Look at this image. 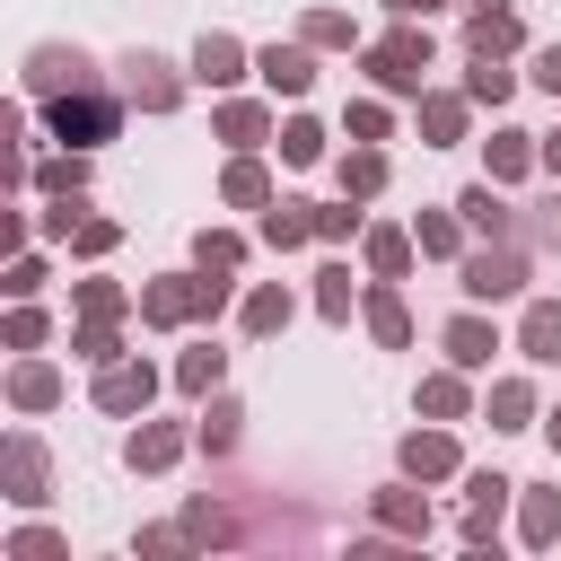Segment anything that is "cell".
I'll use <instances>...</instances> for the list:
<instances>
[{"label":"cell","mask_w":561,"mask_h":561,"mask_svg":"<svg viewBox=\"0 0 561 561\" xmlns=\"http://www.w3.org/2000/svg\"><path fill=\"white\" fill-rule=\"evenodd\" d=\"M359 61H368L377 96H421V88H430V61H438V44H430V18H394L377 44H359Z\"/></svg>","instance_id":"cell-1"},{"label":"cell","mask_w":561,"mask_h":561,"mask_svg":"<svg viewBox=\"0 0 561 561\" xmlns=\"http://www.w3.org/2000/svg\"><path fill=\"white\" fill-rule=\"evenodd\" d=\"M526 280H535V263H526V245H517V237H482V245H465V263H456V289H465L473 307L526 298Z\"/></svg>","instance_id":"cell-2"},{"label":"cell","mask_w":561,"mask_h":561,"mask_svg":"<svg viewBox=\"0 0 561 561\" xmlns=\"http://www.w3.org/2000/svg\"><path fill=\"white\" fill-rule=\"evenodd\" d=\"M123 105H131V96H114V88L96 79V88L44 96V123H53V140H70V149H96V140H114V131H123Z\"/></svg>","instance_id":"cell-3"},{"label":"cell","mask_w":561,"mask_h":561,"mask_svg":"<svg viewBox=\"0 0 561 561\" xmlns=\"http://www.w3.org/2000/svg\"><path fill=\"white\" fill-rule=\"evenodd\" d=\"M140 324L149 333H184V324H210V272H158L140 280Z\"/></svg>","instance_id":"cell-4"},{"label":"cell","mask_w":561,"mask_h":561,"mask_svg":"<svg viewBox=\"0 0 561 561\" xmlns=\"http://www.w3.org/2000/svg\"><path fill=\"white\" fill-rule=\"evenodd\" d=\"M18 79H26V96L44 105V96H70V88H96V61H88L79 44H35Z\"/></svg>","instance_id":"cell-5"},{"label":"cell","mask_w":561,"mask_h":561,"mask_svg":"<svg viewBox=\"0 0 561 561\" xmlns=\"http://www.w3.org/2000/svg\"><path fill=\"white\" fill-rule=\"evenodd\" d=\"M158 386H167V377H158L149 359H131V351H123L114 368H96V412H114V421H140V412L158 403Z\"/></svg>","instance_id":"cell-6"},{"label":"cell","mask_w":561,"mask_h":561,"mask_svg":"<svg viewBox=\"0 0 561 561\" xmlns=\"http://www.w3.org/2000/svg\"><path fill=\"white\" fill-rule=\"evenodd\" d=\"M394 473H412V482H456V473H465V447H456V430H447V421H430V430H403V447H394Z\"/></svg>","instance_id":"cell-7"},{"label":"cell","mask_w":561,"mask_h":561,"mask_svg":"<svg viewBox=\"0 0 561 561\" xmlns=\"http://www.w3.org/2000/svg\"><path fill=\"white\" fill-rule=\"evenodd\" d=\"M0 491H9L18 508H44V500H53V456H44L35 430H18V438L0 447Z\"/></svg>","instance_id":"cell-8"},{"label":"cell","mask_w":561,"mask_h":561,"mask_svg":"<svg viewBox=\"0 0 561 561\" xmlns=\"http://www.w3.org/2000/svg\"><path fill=\"white\" fill-rule=\"evenodd\" d=\"M123 96H131L140 114H175V105H184V70H175L167 53H123Z\"/></svg>","instance_id":"cell-9"},{"label":"cell","mask_w":561,"mask_h":561,"mask_svg":"<svg viewBox=\"0 0 561 561\" xmlns=\"http://www.w3.org/2000/svg\"><path fill=\"white\" fill-rule=\"evenodd\" d=\"M438 351H447L456 368H473V377H482V368L500 359V324H491V316H482V307L465 298V307H456V316L438 324Z\"/></svg>","instance_id":"cell-10"},{"label":"cell","mask_w":561,"mask_h":561,"mask_svg":"<svg viewBox=\"0 0 561 561\" xmlns=\"http://www.w3.org/2000/svg\"><path fill=\"white\" fill-rule=\"evenodd\" d=\"M508 500H517V482H508V473H491V465H482V473H465V543H473V552H491V543H500V508H508Z\"/></svg>","instance_id":"cell-11"},{"label":"cell","mask_w":561,"mask_h":561,"mask_svg":"<svg viewBox=\"0 0 561 561\" xmlns=\"http://www.w3.org/2000/svg\"><path fill=\"white\" fill-rule=\"evenodd\" d=\"M184 447H193V430H184V421H149V412H140V430L123 438V465H131V473H175V465H184Z\"/></svg>","instance_id":"cell-12"},{"label":"cell","mask_w":561,"mask_h":561,"mask_svg":"<svg viewBox=\"0 0 561 561\" xmlns=\"http://www.w3.org/2000/svg\"><path fill=\"white\" fill-rule=\"evenodd\" d=\"M368 508H377V526H386L394 543H421V535H430V500H421V482H412V473L377 482V491H368Z\"/></svg>","instance_id":"cell-13"},{"label":"cell","mask_w":561,"mask_h":561,"mask_svg":"<svg viewBox=\"0 0 561 561\" xmlns=\"http://www.w3.org/2000/svg\"><path fill=\"white\" fill-rule=\"evenodd\" d=\"M254 79H263L272 96H307V88H316V44H307V35L263 44V53H254Z\"/></svg>","instance_id":"cell-14"},{"label":"cell","mask_w":561,"mask_h":561,"mask_svg":"<svg viewBox=\"0 0 561 561\" xmlns=\"http://www.w3.org/2000/svg\"><path fill=\"white\" fill-rule=\"evenodd\" d=\"M245 70H254V53H245L228 26H202V44H193V79H202V88H237Z\"/></svg>","instance_id":"cell-15"},{"label":"cell","mask_w":561,"mask_h":561,"mask_svg":"<svg viewBox=\"0 0 561 561\" xmlns=\"http://www.w3.org/2000/svg\"><path fill=\"white\" fill-rule=\"evenodd\" d=\"M210 131H219L228 149H263V140H280L272 105H254V96H219V105H210Z\"/></svg>","instance_id":"cell-16"},{"label":"cell","mask_w":561,"mask_h":561,"mask_svg":"<svg viewBox=\"0 0 561 561\" xmlns=\"http://www.w3.org/2000/svg\"><path fill=\"white\" fill-rule=\"evenodd\" d=\"M254 237H263V245H272V254H298V245H307V237H316V202H298V193H289V202H280V193H272V202H263V210H254Z\"/></svg>","instance_id":"cell-17"},{"label":"cell","mask_w":561,"mask_h":561,"mask_svg":"<svg viewBox=\"0 0 561 561\" xmlns=\"http://www.w3.org/2000/svg\"><path fill=\"white\" fill-rule=\"evenodd\" d=\"M412 412H421V421H465V412H473V368H456V359L430 368L421 394H412Z\"/></svg>","instance_id":"cell-18"},{"label":"cell","mask_w":561,"mask_h":561,"mask_svg":"<svg viewBox=\"0 0 561 561\" xmlns=\"http://www.w3.org/2000/svg\"><path fill=\"white\" fill-rule=\"evenodd\" d=\"M508 53H526L517 9H482V18H465V61H508Z\"/></svg>","instance_id":"cell-19"},{"label":"cell","mask_w":561,"mask_h":561,"mask_svg":"<svg viewBox=\"0 0 561 561\" xmlns=\"http://www.w3.org/2000/svg\"><path fill=\"white\" fill-rule=\"evenodd\" d=\"M535 167H543V158H535V131H517V123H500V131L482 140V175H491V184H526Z\"/></svg>","instance_id":"cell-20"},{"label":"cell","mask_w":561,"mask_h":561,"mask_svg":"<svg viewBox=\"0 0 561 561\" xmlns=\"http://www.w3.org/2000/svg\"><path fill=\"white\" fill-rule=\"evenodd\" d=\"M289 316H298V298H289V280H254V289L237 298V324H245L254 342H272V333H289Z\"/></svg>","instance_id":"cell-21"},{"label":"cell","mask_w":561,"mask_h":561,"mask_svg":"<svg viewBox=\"0 0 561 561\" xmlns=\"http://www.w3.org/2000/svg\"><path fill=\"white\" fill-rule=\"evenodd\" d=\"M359 316H368V333H377L386 351H403V342H412V307H403V280H368V289H359Z\"/></svg>","instance_id":"cell-22"},{"label":"cell","mask_w":561,"mask_h":561,"mask_svg":"<svg viewBox=\"0 0 561 561\" xmlns=\"http://www.w3.org/2000/svg\"><path fill=\"white\" fill-rule=\"evenodd\" d=\"M456 210H465V228H473V237H517V228H526L491 175H482V184H465V193H456Z\"/></svg>","instance_id":"cell-23"},{"label":"cell","mask_w":561,"mask_h":561,"mask_svg":"<svg viewBox=\"0 0 561 561\" xmlns=\"http://www.w3.org/2000/svg\"><path fill=\"white\" fill-rule=\"evenodd\" d=\"M517 351H526L535 368H561V298H526V316H517Z\"/></svg>","instance_id":"cell-24"},{"label":"cell","mask_w":561,"mask_h":561,"mask_svg":"<svg viewBox=\"0 0 561 561\" xmlns=\"http://www.w3.org/2000/svg\"><path fill=\"white\" fill-rule=\"evenodd\" d=\"M412 105H421V140H430V149H456V140H465V114H473V96H447V88H421Z\"/></svg>","instance_id":"cell-25"},{"label":"cell","mask_w":561,"mask_h":561,"mask_svg":"<svg viewBox=\"0 0 561 561\" xmlns=\"http://www.w3.org/2000/svg\"><path fill=\"white\" fill-rule=\"evenodd\" d=\"M26 193H44V202H70V193H88V149H61V158H35L26 175H18Z\"/></svg>","instance_id":"cell-26"},{"label":"cell","mask_w":561,"mask_h":561,"mask_svg":"<svg viewBox=\"0 0 561 561\" xmlns=\"http://www.w3.org/2000/svg\"><path fill=\"white\" fill-rule=\"evenodd\" d=\"M219 202H228V210H263V202H272V167H263L254 149H237V158L219 167Z\"/></svg>","instance_id":"cell-27"},{"label":"cell","mask_w":561,"mask_h":561,"mask_svg":"<svg viewBox=\"0 0 561 561\" xmlns=\"http://www.w3.org/2000/svg\"><path fill=\"white\" fill-rule=\"evenodd\" d=\"M359 254H368V280H403L412 254H421V237L412 228H359Z\"/></svg>","instance_id":"cell-28"},{"label":"cell","mask_w":561,"mask_h":561,"mask_svg":"<svg viewBox=\"0 0 561 561\" xmlns=\"http://www.w3.org/2000/svg\"><path fill=\"white\" fill-rule=\"evenodd\" d=\"M482 421H491V430H535V421H543V412H535V377H491Z\"/></svg>","instance_id":"cell-29"},{"label":"cell","mask_w":561,"mask_h":561,"mask_svg":"<svg viewBox=\"0 0 561 561\" xmlns=\"http://www.w3.org/2000/svg\"><path fill=\"white\" fill-rule=\"evenodd\" d=\"M333 184H342L351 202H377V193H386V149H377V140H351L342 167H333Z\"/></svg>","instance_id":"cell-30"},{"label":"cell","mask_w":561,"mask_h":561,"mask_svg":"<svg viewBox=\"0 0 561 561\" xmlns=\"http://www.w3.org/2000/svg\"><path fill=\"white\" fill-rule=\"evenodd\" d=\"M9 403H18V412H53V403H61V368L26 351V359L9 368Z\"/></svg>","instance_id":"cell-31"},{"label":"cell","mask_w":561,"mask_h":561,"mask_svg":"<svg viewBox=\"0 0 561 561\" xmlns=\"http://www.w3.org/2000/svg\"><path fill=\"white\" fill-rule=\"evenodd\" d=\"M412 237H421V254H430V263H465V237H473V228H465V210H421V219H412Z\"/></svg>","instance_id":"cell-32"},{"label":"cell","mask_w":561,"mask_h":561,"mask_svg":"<svg viewBox=\"0 0 561 561\" xmlns=\"http://www.w3.org/2000/svg\"><path fill=\"white\" fill-rule=\"evenodd\" d=\"M237 430H245V403L219 386V394H202V430H193V447H210V456H228L237 447Z\"/></svg>","instance_id":"cell-33"},{"label":"cell","mask_w":561,"mask_h":561,"mask_svg":"<svg viewBox=\"0 0 561 561\" xmlns=\"http://www.w3.org/2000/svg\"><path fill=\"white\" fill-rule=\"evenodd\" d=\"M517 535H526L535 552H552V543H561V491H526V482H517Z\"/></svg>","instance_id":"cell-34"},{"label":"cell","mask_w":561,"mask_h":561,"mask_svg":"<svg viewBox=\"0 0 561 561\" xmlns=\"http://www.w3.org/2000/svg\"><path fill=\"white\" fill-rule=\"evenodd\" d=\"M70 359H88V368H114V359H123V316H79V333H70Z\"/></svg>","instance_id":"cell-35"},{"label":"cell","mask_w":561,"mask_h":561,"mask_svg":"<svg viewBox=\"0 0 561 561\" xmlns=\"http://www.w3.org/2000/svg\"><path fill=\"white\" fill-rule=\"evenodd\" d=\"M219 377H228V351H219V342H193V351L175 359V386H184L193 403H202V394H219Z\"/></svg>","instance_id":"cell-36"},{"label":"cell","mask_w":561,"mask_h":561,"mask_svg":"<svg viewBox=\"0 0 561 561\" xmlns=\"http://www.w3.org/2000/svg\"><path fill=\"white\" fill-rule=\"evenodd\" d=\"M298 35H307L316 53H359V26H351V9H307V18H298Z\"/></svg>","instance_id":"cell-37"},{"label":"cell","mask_w":561,"mask_h":561,"mask_svg":"<svg viewBox=\"0 0 561 561\" xmlns=\"http://www.w3.org/2000/svg\"><path fill=\"white\" fill-rule=\"evenodd\" d=\"M351 298H359L351 263H324V272H316V316H324V324H351Z\"/></svg>","instance_id":"cell-38"},{"label":"cell","mask_w":561,"mask_h":561,"mask_svg":"<svg viewBox=\"0 0 561 561\" xmlns=\"http://www.w3.org/2000/svg\"><path fill=\"white\" fill-rule=\"evenodd\" d=\"M70 298H79V316H131V307H140V298H131L123 280H105V272H88Z\"/></svg>","instance_id":"cell-39"},{"label":"cell","mask_w":561,"mask_h":561,"mask_svg":"<svg viewBox=\"0 0 561 561\" xmlns=\"http://www.w3.org/2000/svg\"><path fill=\"white\" fill-rule=\"evenodd\" d=\"M465 96H473V105H508V96H517V70H508V61H473V70H465Z\"/></svg>","instance_id":"cell-40"},{"label":"cell","mask_w":561,"mask_h":561,"mask_svg":"<svg viewBox=\"0 0 561 561\" xmlns=\"http://www.w3.org/2000/svg\"><path fill=\"white\" fill-rule=\"evenodd\" d=\"M280 158H289V167H316V158H324V123H316V114H289V123H280Z\"/></svg>","instance_id":"cell-41"},{"label":"cell","mask_w":561,"mask_h":561,"mask_svg":"<svg viewBox=\"0 0 561 561\" xmlns=\"http://www.w3.org/2000/svg\"><path fill=\"white\" fill-rule=\"evenodd\" d=\"M114 245H123V228H114V219H96V210H79V228H70V254H79V263H105Z\"/></svg>","instance_id":"cell-42"},{"label":"cell","mask_w":561,"mask_h":561,"mask_svg":"<svg viewBox=\"0 0 561 561\" xmlns=\"http://www.w3.org/2000/svg\"><path fill=\"white\" fill-rule=\"evenodd\" d=\"M193 263H202V272H237V263H245V237H237V228H202V237H193Z\"/></svg>","instance_id":"cell-43"},{"label":"cell","mask_w":561,"mask_h":561,"mask_svg":"<svg viewBox=\"0 0 561 561\" xmlns=\"http://www.w3.org/2000/svg\"><path fill=\"white\" fill-rule=\"evenodd\" d=\"M342 131H351V140H386V131H394L386 96H351V105H342Z\"/></svg>","instance_id":"cell-44"},{"label":"cell","mask_w":561,"mask_h":561,"mask_svg":"<svg viewBox=\"0 0 561 561\" xmlns=\"http://www.w3.org/2000/svg\"><path fill=\"white\" fill-rule=\"evenodd\" d=\"M359 228H368V219H359V202H351V193H342V202H316V237H324V245H351Z\"/></svg>","instance_id":"cell-45"},{"label":"cell","mask_w":561,"mask_h":561,"mask_svg":"<svg viewBox=\"0 0 561 561\" xmlns=\"http://www.w3.org/2000/svg\"><path fill=\"white\" fill-rule=\"evenodd\" d=\"M44 333H53V324H44V307H35V298H18V307H9V324H0V342H9V351H44Z\"/></svg>","instance_id":"cell-46"},{"label":"cell","mask_w":561,"mask_h":561,"mask_svg":"<svg viewBox=\"0 0 561 561\" xmlns=\"http://www.w3.org/2000/svg\"><path fill=\"white\" fill-rule=\"evenodd\" d=\"M184 543H237V526H228L210 500H193V508H184Z\"/></svg>","instance_id":"cell-47"},{"label":"cell","mask_w":561,"mask_h":561,"mask_svg":"<svg viewBox=\"0 0 561 561\" xmlns=\"http://www.w3.org/2000/svg\"><path fill=\"white\" fill-rule=\"evenodd\" d=\"M526 237H535V245H552V254H561V193H543V202H535V210H526Z\"/></svg>","instance_id":"cell-48"},{"label":"cell","mask_w":561,"mask_h":561,"mask_svg":"<svg viewBox=\"0 0 561 561\" xmlns=\"http://www.w3.org/2000/svg\"><path fill=\"white\" fill-rule=\"evenodd\" d=\"M0 289H9V298H35V289H44V263H35V254H9Z\"/></svg>","instance_id":"cell-49"},{"label":"cell","mask_w":561,"mask_h":561,"mask_svg":"<svg viewBox=\"0 0 561 561\" xmlns=\"http://www.w3.org/2000/svg\"><path fill=\"white\" fill-rule=\"evenodd\" d=\"M9 552H18V561H53V552H61V535H53V526H18V535H9Z\"/></svg>","instance_id":"cell-50"},{"label":"cell","mask_w":561,"mask_h":561,"mask_svg":"<svg viewBox=\"0 0 561 561\" xmlns=\"http://www.w3.org/2000/svg\"><path fill=\"white\" fill-rule=\"evenodd\" d=\"M526 79H535L543 96H561V44H535V53H526Z\"/></svg>","instance_id":"cell-51"},{"label":"cell","mask_w":561,"mask_h":561,"mask_svg":"<svg viewBox=\"0 0 561 561\" xmlns=\"http://www.w3.org/2000/svg\"><path fill=\"white\" fill-rule=\"evenodd\" d=\"M535 158H543V175H561V131H535Z\"/></svg>","instance_id":"cell-52"},{"label":"cell","mask_w":561,"mask_h":561,"mask_svg":"<svg viewBox=\"0 0 561 561\" xmlns=\"http://www.w3.org/2000/svg\"><path fill=\"white\" fill-rule=\"evenodd\" d=\"M447 0H386V18H438Z\"/></svg>","instance_id":"cell-53"},{"label":"cell","mask_w":561,"mask_h":561,"mask_svg":"<svg viewBox=\"0 0 561 561\" xmlns=\"http://www.w3.org/2000/svg\"><path fill=\"white\" fill-rule=\"evenodd\" d=\"M543 438H552V456H561V403H552V412H543Z\"/></svg>","instance_id":"cell-54"},{"label":"cell","mask_w":561,"mask_h":561,"mask_svg":"<svg viewBox=\"0 0 561 561\" xmlns=\"http://www.w3.org/2000/svg\"><path fill=\"white\" fill-rule=\"evenodd\" d=\"M482 9H508V0H465V18H482Z\"/></svg>","instance_id":"cell-55"}]
</instances>
